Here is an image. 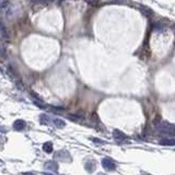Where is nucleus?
Listing matches in <instances>:
<instances>
[{
    "mask_svg": "<svg viewBox=\"0 0 175 175\" xmlns=\"http://www.w3.org/2000/svg\"><path fill=\"white\" fill-rule=\"evenodd\" d=\"M4 56H6V49H4V47L0 44V57L4 58Z\"/></svg>",
    "mask_w": 175,
    "mask_h": 175,
    "instance_id": "nucleus-14",
    "label": "nucleus"
},
{
    "mask_svg": "<svg viewBox=\"0 0 175 175\" xmlns=\"http://www.w3.org/2000/svg\"><path fill=\"white\" fill-rule=\"evenodd\" d=\"M95 168V162L94 160H88V162L85 163V170L89 173H93Z\"/></svg>",
    "mask_w": 175,
    "mask_h": 175,
    "instance_id": "nucleus-8",
    "label": "nucleus"
},
{
    "mask_svg": "<svg viewBox=\"0 0 175 175\" xmlns=\"http://www.w3.org/2000/svg\"><path fill=\"white\" fill-rule=\"evenodd\" d=\"M93 141H94L95 143H101V145L103 143V142H102L101 140H99V139H93Z\"/></svg>",
    "mask_w": 175,
    "mask_h": 175,
    "instance_id": "nucleus-15",
    "label": "nucleus"
},
{
    "mask_svg": "<svg viewBox=\"0 0 175 175\" xmlns=\"http://www.w3.org/2000/svg\"><path fill=\"white\" fill-rule=\"evenodd\" d=\"M45 168H47L49 171H58V163L56 161H48L45 163Z\"/></svg>",
    "mask_w": 175,
    "mask_h": 175,
    "instance_id": "nucleus-6",
    "label": "nucleus"
},
{
    "mask_svg": "<svg viewBox=\"0 0 175 175\" xmlns=\"http://www.w3.org/2000/svg\"><path fill=\"white\" fill-rule=\"evenodd\" d=\"M53 149H54V147H53V143H51V141L45 142L43 145V150L46 152V153H51V152H53Z\"/></svg>",
    "mask_w": 175,
    "mask_h": 175,
    "instance_id": "nucleus-10",
    "label": "nucleus"
},
{
    "mask_svg": "<svg viewBox=\"0 0 175 175\" xmlns=\"http://www.w3.org/2000/svg\"><path fill=\"white\" fill-rule=\"evenodd\" d=\"M160 143H161L162 146H174L175 145V140L174 139L164 138V139H161V140H160Z\"/></svg>",
    "mask_w": 175,
    "mask_h": 175,
    "instance_id": "nucleus-11",
    "label": "nucleus"
},
{
    "mask_svg": "<svg viewBox=\"0 0 175 175\" xmlns=\"http://www.w3.org/2000/svg\"><path fill=\"white\" fill-rule=\"evenodd\" d=\"M43 175H54V174H51V173H44Z\"/></svg>",
    "mask_w": 175,
    "mask_h": 175,
    "instance_id": "nucleus-18",
    "label": "nucleus"
},
{
    "mask_svg": "<svg viewBox=\"0 0 175 175\" xmlns=\"http://www.w3.org/2000/svg\"><path fill=\"white\" fill-rule=\"evenodd\" d=\"M0 35L4 37V38H7V30H6V27H4V25L2 24L1 21H0Z\"/></svg>",
    "mask_w": 175,
    "mask_h": 175,
    "instance_id": "nucleus-12",
    "label": "nucleus"
},
{
    "mask_svg": "<svg viewBox=\"0 0 175 175\" xmlns=\"http://www.w3.org/2000/svg\"><path fill=\"white\" fill-rule=\"evenodd\" d=\"M55 158L59 159V160L65 161V162H70L71 161V155L69 154L67 151H65V150H60V151H58L57 153L55 154Z\"/></svg>",
    "mask_w": 175,
    "mask_h": 175,
    "instance_id": "nucleus-3",
    "label": "nucleus"
},
{
    "mask_svg": "<svg viewBox=\"0 0 175 175\" xmlns=\"http://www.w3.org/2000/svg\"><path fill=\"white\" fill-rule=\"evenodd\" d=\"M68 118L72 121H81V118L79 117V116H77V115H68Z\"/></svg>",
    "mask_w": 175,
    "mask_h": 175,
    "instance_id": "nucleus-13",
    "label": "nucleus"
},
{
    "mask_svg": "<svg viewBox=\"0 0 175 175\" xmlns=\"http://www.w3.org/2000/svg\"><path fill=\"white\" fill-rule=\"evenodd\" d=\"M51 123H53L57 128H64L65 126H66L65 121H62L60 118H54V119H51Z\"/></svg>",
    "mask_w": 175,
    "mask_h": 175,
    "instance_id": "nucleus-9",
    "label": "nucleus"
},
{
    "mask_svg": "<svg viewBox=\"0 0 175 175\" xmlns=\"http://www.w3.org/2000/svg\"><path fill=\"white\" fill-rule=\"evenodd\" d=\"M40 123L42 125H45V126H49V124L51 123V119L49 118V116L46 114H42L40 116Z\"/></svg>",
    "mask_w": 175,
    "mask_h": 175,
    "instance_id": "nucleus-7",
    "label": "nucleus"
},
{
    "mask_svg": "<svg viewBox=\"0 0 175 175\" xmlns=\"http://www.w3.org/2000/svg\"><path fill=\"white\" fill-rule=\"evenodd\" d=\"M102 166H103L105 170H107V171H113V170L116 168L115 162L110 158H104L102 160Z\"/></svg>",
    "mask_w": 175,
    "mask_h": 175,
    "instance_id": "nucleus-2",
    "label": "nucleus"
},
{
    "mask_svg": "<svg viewBox=\"0 0 175 175\" xmlns=\"http://www.w3.org/2000/svg\"><path fill=\"white\" fill-rule=\"evenodd\" d=\"M157 128L160 131H162V132H166V134H171V135L174 134V126L172 124H170V123L162 121V123L157 125Z\"/></svg>",
    "mask_w": 175,
    "mask_h": 175,
    "instance_id": "nucleus-1",
    "label": "nucleus"
},
{
    "mask_svg": "<svg viewBox=\"0 0 175 175\" xmlns=\"http://www.w3.org/2000/svg\"><path fill=\"white\" fill-rule=\"evenodd\" d=\"M25 126H26V123L24 121H22V119H18V121H15L13 123L14 130H18V131L23 130L24 128H25Z\"/></svg>",
    "mask_w": 175,
    "mask_h": 175,
    "instance_id": "nucleus-5",
    "label": "nucleus"
},
{
    "mask_svg": "<svg viewBox=\"0 0 175 175\" xmlns=\"http://www.w3.org/2000/svg\"><path fill=\"white\" fill-rule=\"evenodd\" d=\"M113 137H114V139L116 140V141H124V140H127L128 137L126 135H125L123 131L118 130V129H115L114 131H113Z\"/></svg>",
    "mask_w": 175,
    "mask_h": 175,
    "instance_id": "nucleus-4",
    "label": "nucleus"
},
{
    "mask_svg": "<svg viewBox=\"0 0 175 175\" xmlns=\"http://www.w3.org/2000/svg\"><path fill=\"white\" fill-rule=\"evenodd\" d=\"M34 1H53V0H34Z\"/></svg>",
    "mask_w": 175,
    "mask_h": 175,
    "instance_id": "nucleus-17",
    "label": "nucleus"
},
{
    "mask_svg": "<svg viewBox=\"0 0 175 175\" xmlns=\"http://www.w3.org/2000/svg\"><path fill=\"white\" fill-rule=\"evenodd\" d=\"M98 175H106V174H104V173H99Z\"/></svg>",
    "mask_w": 175,
    "mask_h": 175,
    "instance_id": "nucleus-19",
    "label": "nucleus"
},
{
    "mask_svg": "<svg viewBox=\"0 0 175 175\" xmlns=\"http://www.w3.org/2000/svg\"><path fill=\"white\" fill-rule=\"evenodd\" d=\"M22 175H34V173H32V172H26V173H23Z\"/></svg>",
    "mask_w": 175,
    "mask_h": 175,
    "instance_id": "nucleus-16",
    "label": "nucleus"
}]
</instances>
